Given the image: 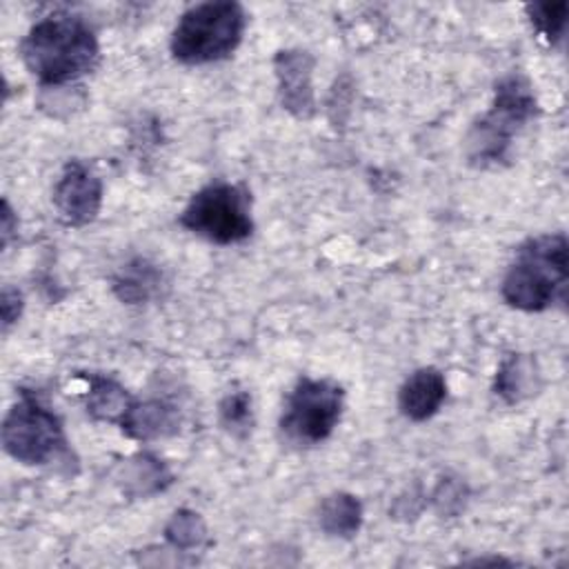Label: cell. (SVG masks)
<instances>
[{
  "label": "cell",
  "instance_id": "6da1fadb",
  "mask_svg": "<svg viewBox=\"0 0 569 569\" xmlns=\"http://www.w3.org/2000/svg\"><path fill=\"white\" fill-rule=\"evenodd\" d=\"M20 56L42 87L58 89L98 67L100 44L80 16L53 11L31 24L20 42Z\"/></svg>",
  "mask_w": 569,
  "mask_h": 569
},
{
  "label": "cell",
  "instance_id": "7a4b0ae2",
  "mask_svg": "<svg viewBox=\"0 0 569 569\" xmlns=\"http://www.w3.org/2000/svg\"><path fill=\"white\" fill-rule=\"evenodd\" d=\"M569 282V242L562 231L525 240L502 278V300L520 311H545L565 302Z\"/></svg>",
  "mask_w": 569,
  "mask_h": 569
},
{
  "label": "cell",
  "instance_id": "3957f363",
  "mask_svg": "<svg viewBox=\"0 0 569 569\" xmlns=\"http://www.w3.org/2000/svg\"><path fill=\"white\" fill-rule=\"evenodd\" d=\"M538 116V100L531 82L520 73H509L496 82L491 109L478 118L467 138L465 151L476 167H496L509 158V147L520 127Z\"/></svg>",
  "mask_w": 569,
  "mask_h": 569
},
{
  "label": "cell",
  "instance_id": "277c9868",
  "mask_svg": "<svg viewBox=\"0 0 569 569\" xmlns=\"http://www.w3.org/2000/svg\"><path fill=\"white\" fill-rule=\"evenodd\" d=\"M244 27L247 16L238 2L211 0L193 4L171 31V56L182 64L218 62L236 51Z\"/></svg>",
  "mask_w": 569,
  "mask_h": 569
},
{
  "label": "cell",
  "instance_id": "5b68a950",
  "mask_svg": "<svg viewBox=\"0 0 569 569\" xmlns=\"http://www.w3.org/2000/svg\"><path fill=\"white\" fill-rule=\"evenodd\" d=\"M2 447L22 465H47L69 456L60 416L33 391L20 389L2 422Z\"/></svg>",
  "mask_w": 569,
  "mask_h": 569
},
{
  "label": "cell",
  "instance_id": "8992f818",
  "mask_svg": "<svg viewBox=\"0 0 569 569\" xmlns=\"http://www.w3.org/2000/svg\"><path fill=\"white\" fill-rule=\"evenodd\" d=\"M178 222L216 244L242 242L253 233L251 193L242 184L209 182L189 198Z\"/></svg>",
  "mask_w": 569,
  "mask_h": 569
},
{
  "label": "cell",
  "instance_id": "52a82bcc",
  "mask_svg": "<svg viewBox=\"0 0 569 569\" xmlns=\"http://www.w3.org/2000/svg\"><path fill=\"white\" fill-rule=\"evenodd\" d=\"M342 409L345 389L336 380L302 376L284 400L280 431L293 445H318L333 433Z\"/></svg>",
  "mask_w": 569,
  "mask_h": 569
},
{
  "label": "cell",
  "instance_id": "ba28073f",
  "mask_svg": "<svg viewBox=\"0 0 569 569\" xmlns=\"http://www.w3.org/2000/svg\"><path fill=\"white\" fill-rule=\"evenodd\" d=\"M53 207L67 227H84L96 220L102 204V182L82 160H69L53 187Z\"/></svg>",
  "mask_w": 569,
  "mask_h": 569
},
{
  "label": "cell",
  "instance_id": "9c48e42d",
  "mask_svg": "<svg viewBox=\"0 0 569 569\" xmlns=\"http://www.w3.org/2000/svg\"><path fill=\"white\" fill-rule=\"evenodd\" d=\"M273 69L278 78V93L282 107L300 118L307 120L316 111V98H313V56L302 49H284L278 51L273 58Z\"/></svg>",
  "mask_w": 569,
  "mask_h": 569
},
{
  "label": "cell",
  "instance_id": "30bf717a",
  "mask_svg": "<svg viewBox=\"0 0 569 569\" xmlns=\"http://www.w3.org/2000/svg\"><path fill=\"white\" fill-rule=\"evenodd\" d=\"M447 398L445 373L436 367H420L407 376L398 389V409L413 422H425L442 407Z\"/></svg>",
  "mask_w": 569,
  "mask_h": 569
},
{
  "label": "cell",
  "instance_id": "8fae6325",
  "mask_svg": "<svg viewBox=\"0 0 569 569\" xmlns=\"http://www.w3.org/2000/svg\"><path fill=\"white\" fill-rule=\"evenodd\" d=\"M180 418H178V409L162 402V400H144L138 402L133 400L131 409L127 411L124 420L120 422V429L136 440H156V438H164L178 431Z\"/></svg>",
  "mask_w": 569,
  "mask_h": 569
},
{
  "label": "cell",
  "instance_id": "7c38bea8",
  "mask_svg": "<svg viewBox=\"0 0 569 569\" xmlns=\"http://www.w3.org/2000/svg\"><path fill=\"white\" fill-rule=\"evenodd\" d=\"M164 284V276L158 264L149 262L147 258H133L118 269L111 280V289L118 300L127 305H142L149 302L153 296L160 293Z\"/></svg>",
  "mask_w": 569,
  "mask_h": 569
},
{
  "label": "cell",
  "instance_id": "4fadbf2b",
  "mask_svg": "<svg viewBox=\"0 0 569 569\" xmlns=\"http://www.w3.org/2000/svg\"><path fill=\"white\" fill-rule=\"evenodd\" d=\"M87 382H89L87 413L96 420L116 422L120 427V422L124 420L127 411L133 405V398L129 396V391L120 382L107 376L91 373L87 376Z\"/></svg>",
  "mask_w": 569,
  "mask_h": 569
},
{
  "label": "cell",
  "instance_id": "5bb4252c",
  "mask_svg": "<svg viewBox=\"0 0 569 569\" xmlns=\"http://www.w3.org/2000/svg\"><path fill=\"white\" fill-rule=\"evenodd\" d=\"M318 525L327 536L351 538L362 525V505L353 493H329L318 509Z\"/></svg>",
  "mask_w": 569,
  "mask_h": 569
},
{
  "label": "cell",
  "instance_id": "9a60e30c",
  "mask_svg": "<svg viewBox=\"0 0 569 569\" xmlns=\"http://www.w3.org/2000/svg\"><path fill=\"white\" fill-rule=\"evenodd\" d=\"M536 380V371H533V360L520 353H511L502 360V365L496 371V380H493V391L507 400V402H520L522 398H527L531 393Z\"/></svg>",
  "mask_w": 569,
  "mask_h": 569
},
{
  "label": "cell",
  "instance_id": "2e32d148",
  "mask_svg": "<svg viewBox=\"0 0 569 569\" xmlns=\"http://www.w3.org/2000/svg\"><path fill=\"white\" fill-rule=\"evenodd\" d=\"M531 24L536 27V31L549 42L556 44L560 42L562 33H565V24H567V13H569V4L565 0L558 2H533L525 7Z\"/></svg>",
  "mask_w": 569,
  "mask_h": 569
},
{
  "label": "cell",
  "instance_id": "e0dca14e",
  "mask_svg": "<svg viewBox=\"0 0 569 569\" xmlns=\"http://www.w3.org/2000/svg\"><path fill=\"white\" fill-rule=\"evenodd\" d=\"M129 465L124 467V485H136V493H151L160 491L164 482H169V473L160 460L151 456H138L133 460H127Z\"/></svg>",
  "mask_w": 569,
  "mask_h": 569
},
{
  "label": "cell",
  "instance_id": "ac0fdd59",
  "mask_svg": "<svg viewBox=\"0 0 569 569\" xmlns=\"http://www.w3.org/2000/svg\"><path fill=\"white\" fill-rule=\"evenodd\" d=\"M207 536V527L202 518L196 511L180 509L171 516V520L164 527V538L176 547V549H193L200 547Z\"/></svg>",
  "mask_w": 569,
  "mask_h": 569
},
{
  "label": "cell",
  "instance_id": "d6986e66",
  "mask_svg": "<svg viewBox=\"0 0 569 569\" xmlns=\"http://www.w3.org/2000/svg\"><path fill=\"white\" fill-rule=\"evenodd\" d=\"M218 416H220V425L242 436L251 429L253 425V411H251V396L249 391H231L227 393L220 405H218Z\"/></svg>",
  "mask_w": 569,
  "mask_h": 569
},
{
  "label": "cell",
  "instance_id": "ffe728a7",
  "mask_svg": "<svg viewBox=\"0 0 569 569\" xmlns=\"http://www.w3.org/2000/svg\"><path fill=\"white\" fill-rule=\"evenodd\" d=\"M22 307H24L22 293L13 287H4L2 298H0V313H2V331L4 333L11 329V325L18 322V318L22 313Z\"/></svg>",
  "mask_w": 569,
  "mask_h": 569
},
{
  "label": "cell",
  "instance_id": "44dd1931",
  "mask_svg": "<svg viewBox=\"0 0 569 569\" xmlns=\"http://www.w3.org/2000/svg\"><path fill=\"white\" fill-rule=\"evenodd\" d=\"M18 229V218L9 204V200H2V227H0V236H2V247L9 244L13 231Z\"/></svg>",
  "mask_w": 569,
  "mask_h": 569
}]
</instances>
